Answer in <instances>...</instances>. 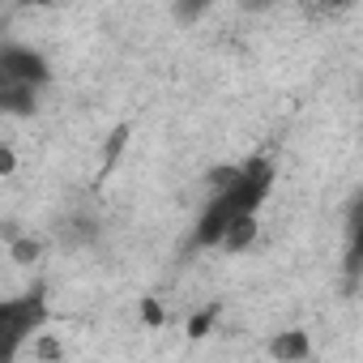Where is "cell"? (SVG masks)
<instances>
[{
  "mask_svg": "<svg viewBox=\"0 0 363 363\" xmlns=\"http://www.w3.org/2000/svg\"><path fill=\"white\" fill-rule=\"evenodd\" d=\"M269 184H274V171H269L265 158H252L248 167H240L235 184L210 197V206H206V214H201V223H197L193 244H201V248L223 244L227 231H231V223H240V218H257V206L265 201Z\"/></svg>",
  "mask_w": 363,
  "mask_h": 363,
  "instance_id": "obj_1",
  "label": "cell"
},
{
  "mask_svg": "<svg viewBox=\"0 0 363 363\" xmlns=\"http://www.w3.org/2000/svg\"><path fill=\"white\" fill-rule=\"evenodd\" d=\"M0 316H5V337H9V350H18V346L35 333V325L43 320V291H30L26 299L5 303V308H0Z\"/></svg>",
  "mask_w": 363,
  "mask_h": 363,
  "instance_id": "obj_2",
  "label": "cell"
},
{
  "mask_svg": "<svg viewBox=\"0 0 363 363\" xmlns=\"http://www.w3.org/2000/svg\"><path fill=\"white\" fill-rule=\"evenodd\" d=\"M0 82L39 86V82H48V65L30 48H5V52H0Z\"/></svg>",
  "mask_w": 363,
  "mask_h": 363,
  "instance_id": "obj_3",
  "label": "cell"
},
{
  "mask_svg": "<svg viewBox=\"0 0 363 363\" xmlns=\"http://www.w3.org/2000/svg\"><path fill=\"white\" fill-rule=\"evenodd\" d=\"M308 350H312V342H308L303 329H286V333H278V337L269 342V354H274L278 363H303Z\"/></svg>",
  "mask_w": 363,
  "mask_h": 363,
  "instance_id": "obj_4",
  "label": "cell"
},
{
  "mask_svg": "<svg viewBox=\"0 0 363 363\" xmlns=\"http://www.w3.org/2000/svg\"><path fill=\"white\" fill-rule=\"evenodd\" d=\"M0 103L13 116H30L35 111V86H18V82H0Z\"/></svg>",
  "mask_w": 363,
  "mask_h": 363,
  "instance_id": "obj_5",
  "label": "cell"
},
{
  "mask_svg": "<svg viewBox=\"0 0 363 363\" xmlns=\"http://www.w3.org/2000/svg\"><path fill=\"white\" fill-rule=\"evenodd\" d=\"M252 240H257V218H240V223H231V231H227L223 244H227L231 252H240V248H248Z\"/></svg>",
  "mask_w": 363,
  "mask_h": 363,
  "instance_id": "obj_6",
  "label": "cell"
},
{
  "mask_svg": "<svg viewBox=\"0 0 363 363\" xmlns=\"http://www.w3.org/2000/svg\"><path fill=\"white\" fill-rule=\"evenodd\" d=\"M210 329H214V308H206V312H197V316L189 320V337H193V342H197V337H206Z\"/></svg>",
  "mask_w": 363,
  "mask_h": 363,
  "instance_id": "obj_7",
  "label": "cell"
},
{
  "mask_svg": "<svg viewBox=\"0 0 363 363\" xmlns=\"http://www.w3.org/2000/svg\"><path fill=\"white\" fill-rule=\"evenodd\" d=\"M346 269L350 274L363 269V227H354V240H350V252H346Z\"/></svg>",
  "mask_w": 363,
  "mask_h": 363,
  "instance_id": "obj_8",
  "label": "cell"
},
{
  "mask_svg": "<svg viewBox=\"0 0 363 363\" xmlns=\"http://www.w3.org/2000/svg\"><path fill=\"white\" fill-rule=\"evenodd\" d=\"M13 244V257L22 261V265H30L35 257H39V244H30V240H9Z\"/></svg>",
  "mask_w": 363,
  "mask_h": 363,
  "instance_id": "obj_9",
  "label": "cell"
},
{
  "mask_svg": "<svg viewBox=\"0 0 363 363\" xmlns=\"http://www.w3.org/2000/svg\"><path fill=\"white\" fill-rule=\"evenodd\" d=\"M141 316H145L150 325H158V320H162V308H158L154 299H145V303H141Z\"/></svg>",
  "mask_w": 363,
  "mask_h": 363,
  "instance_id": "obj_10",
  "label": "cell"
},
{
  "mask_svg": "<svg viewBox=\"0 0 363 363\" xmlns=\"http://www.w3.org/2000/svg\"><path fill=\"white\" fill-rule=\"evenodd\" d=\"M39 354H43V359H60V346H56V337H39Z\"/></svg>",
  "mask_w": 363,
  "mask_h": 363,
  "instance_id": "obj_11",
  "label": "cell"
},
{
  "mask_svg": "<svg viewBox=\"0 0 363 363\" xmlns=\"http://www.w3.org/2000/svg\"><path fill=\"white\" fill-rule=\"evenodd\" d=\"M13 162H18V154H13V150L5 145V150H0V171H5V175H9V171H13Z\"/></svg>",
  "mask_w": 363,
  "mask_h": 363,
  "instance_id": "obj_12",
  "label": "cell"
}]
</instances>
